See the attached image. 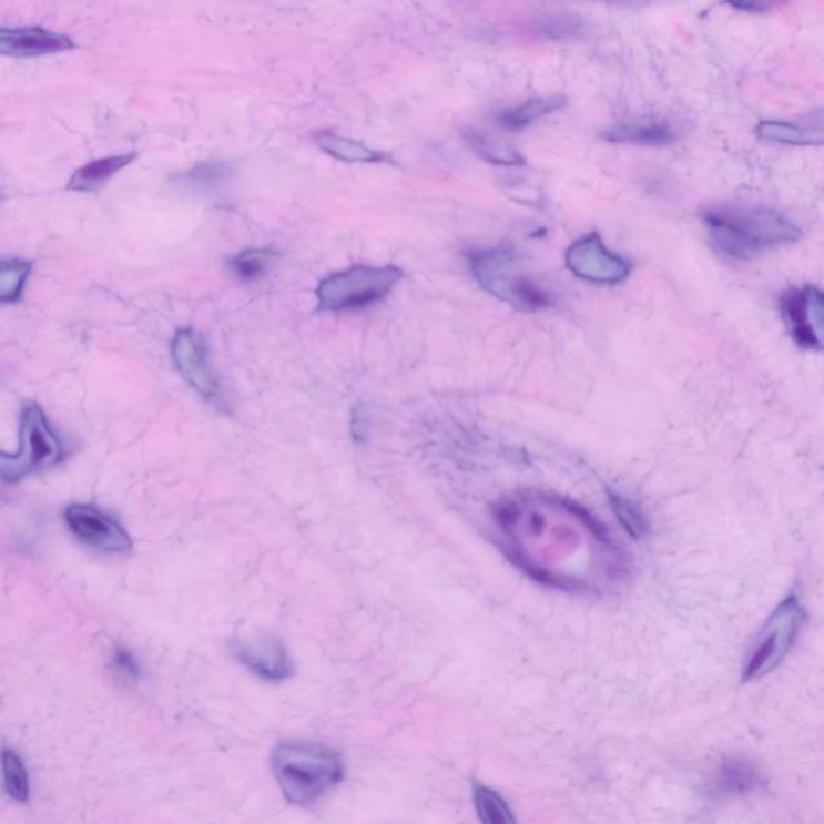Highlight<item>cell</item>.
<instances>
[{
    "instance_id": "5",
    "label": "cell",
    "mask_w": 824,
    "mask_h": 824,
    "mask_svg": "<svg viewBox=\"0 0 824 824\" xmlns=\"http://www.w3.org/2000/svg\"><path fill=\"white\" fill-rule=\"evenodd\" d=\"M405 277L401 267L356 264L330 274L316 288L319 313H347L376 305Z\"/></svg>"
},
{
    "instance_id": "3",
    "label": "cell",
    "mask_w": 824,
    "mask_h": 824,
    "mask_svg": "<svg viewBox=\"0 0 824 824\" xmlns=\"http://www.w3.org/2000/svg\"><path fill=\"white\" fill-rule=\"evenodd\" d=\"M273 772L284 797L305 805L344 780V760L335 749L316 742H284L273 754Z\"/></svg>"
},
{
    "instance_id": "7",
    "label": "cell",
    "mask_w": 824,
    "mask_h": 824,
    "mask_svg": "<svg viewBox=\"0 0 824 824\" xmlns=\"http://www.w3.org/2000/svg\"><path fill=\"white\" fill-rule=\"evenodd\" d=\"M804 623L805 610L798 599L794 596L784 599L752 644L742 667V680L754 681L773 672L790 654Z\"/></svg>"
},
{
    "instance_id": "18",
    "label": "cell",
    "mask_w": 824,
    "mask_h": 824,
    "mask_svg": "<svg viewBox=\"0 0 824 824\" xmlns=\"http://www.w3.org/2000/svg\"><path fill=\"white\" fill-rule=\"evenodd\" d=\"M762 784L757 770L744 760H726L716 770L713 786L720 794L740 795L757 790Z\"/></svg>"
},
{
    "instance_id": "13",
    "label": "cell",
    "mask_w": 824,
    "mask_h": 824,
    "mask_svg": "<svg viewBox=\"0 0 824 824\" xmlns=\"http://www.w3.org/2000/svg\"><path fill=\"white\" fill-rule=\"evenodd\" d=\"M77 48L70 35L45 28H0V55L42 57Z\"/></svg>"
},
{
    "instance_id": "17",
    "label": "cell",
    "mask_w": 824,
    "mask_h": 824,
    "mask_svg": "<svg viewBox=\"0 0 824 824\" xmlns=\"http://www.w3.org/2000/svg\"><path fill=\"white\" fill-rule=\"evenodd\" d=\"M567 106L566 95H549V98L531 99L512 109L502 110L496 115V121L508 131H523L537 123L541 118L559 112Z\"/></svg>"
},
{
    "instance_id": "2",
    "label": "cell",
    "mask_w": 824,
    "mask_h": 824,
    "mask_svg": "<svg viewBox=\"0 0 824 824\" xmlns=\"http://www.w3.org/2000/svg\"><path fill=\"white\" fill-rule=\"evenodd\" d=\"M710 244L726 258L745 262L802 237L801 227L777 210L766 206L742 208L723 206L708 210L702 216Z\"/></svg>"
},
{
    "instance_id": "19",
    "label": "cell",
    "mask_w": 824,
    "mask_h": 824,
    "mask_svg": "<svg viewBox=\"0 0 824 824\" xmlns=\"http://www.w3.org/2000/svg\"><path fill=\"white\" fill-rule=\"evenodd\" d=\"M757 135L762 141L798 145V147L823 144L822 130H807V128H798L786 121H762L757 126Z\"/></svg>"
},
{
    "instance_id": "22",
    "label": "cell",
    "mask_w": 824,
    "mask_h": 824,
    "mask_svg": "<svg viewBox=\"0 0 824 824\" xmlns=\"http://www.w3.org/2000/svg\"><path fill=\"white\" fill-rule=\"evenodd\" d=\"M474 804L481 824H517L508 802L490 787L477 784L474 787Z\"/></svg>"
},
{
    "instance_id": "14",
    "label": "cell",
    "mask_w": 824,
    "mask_h": 824,
    "mask_svg": "<svg viewBox=\"0 0 824 824\" xmlns=\"http://www.w3.org/2000/svg\"><path fill=\"white\" fill-rule=\"evenodd\" d=\"M601 138L609 144L640 145V147H667L677 141V132L669 123H619L606 128Z\"/></svg>"
},
{
    "instance_id": "8",
    "label": "cell",
    "mask_w": 824,
    "mask_h": 824,
    "mask_svg": "<svg viewBox=\"0 0 824 824\" xmlns=\"http://www.w3.org/2000/svg\"><path fill=\"white\" fill-rule=\"evenodd\" d=\"M171 356L182 379L187 382L206 401L212 403L216 408L226 409L220 380L210 364L208 347L199 332L191 327L177 330L171 342Z\"/></svg>"
},
{
    "instance_id": "16",
    "label": "cell",
    "mask_w": 824,
    "mask_h": 824,
    "mask_svg": "<svg viewBox=\"0 0 824 824\" xmlns=\"http://www.w3.org/2000/svg\"><path fill=\"white\" fill-rule=\"evenodd\" d=\"M138 159V153H126V155H112L105 159L94 160L88 165L81 166L74 171L67 184V191L73 192H92L112 180L115 174L130 166Z\"/></svg>"
},
{
    "instance_id": "11",
    "label": "cell",
    "mask_w": 824,
    "mask_h": 824,
    "mask_svg": "<svg viewBox=\"0 0 824 824\" xmlns=\"http://www.w3.org/2000/svg\"><path fill=\"white\" fill-rule=\"evenodd\" d=\"M781 313L798 347H823V292L816 285L791 288L780 299Z\"/></svg>"
},
{
    "instance_id": "24",
    "label": "cell",
    "mask_w": 824,
    "mask_h": 824,
    "mask_svg": "<svg viewBox=\"0 0 824 824\" xmlns=\"http://www.w3.org/2000/svg\"><path fill=\"white\" fill-rule=\"evenodd\" d=\"M0 759H2L3 783H6V790L10 797L13 801L21 802V804L30 801V775H28L23 760L16 751H10V749H3Z\"/></svg>"
},
{
    "instance_id": "12",
    "label": "cell",
    "mask_w": 824,
    "mask_h": 824,
    "mask_svg": "<svg viewBox=\"0 0 824 824\" xmlns=\"http://www.w3.org/2000/svg\"><path fill=\"white\" fill-rule=\"evenodd\" d=\"M235 659L266 681H284L294 673V663L287 649L274 637H238L231 644Z\"/></svg>"
},
{
    "instance_id": "28",
    "label": "cell",
    "mask_w": 824,
    "mask_h": 824,
    "mask_svg": "<svg viewBox=\"0 0 824 824\" xmlns=\"http://www.w3.org/2000/svg\"><path fill=\"white\" fill-rule=\"evenodd\" d=\"M616 512L631 533L638 535L643 531L644 523L640 513L637 512V509L631 508L627 501H623V499L616 498Z\"/></svg>"
},
{
    "instance_id": "23",
    "label": "cell",
    "mask_w": 824,
    "mask_h": 824,
    "mask_svg": "<svg viewBox=\"0 0 824 824\" xmlns=\"http://www.w3.org/2000/svg\"><path fill=\"white\" fill-rule=\"evenodd\" d=\"M232 174L230 163L208 162L191 167L181 174L180 182L185 187L197 192H215Z\"/></svg>"
},
{
    "instance_id": "15",
    "label": "cell",
    "mask_w": 824,
    "mask_h": 824,
    "mask_svg": "<svg viewBox=\"0 0 824 824\" xmlns=\"http://www.w3.org/2000/svg\"><path fill=\"white\" fill-rule=\"evenodd\" d=\"M317 147L332 159L345 163H363V165H395V160L388 153L367 147L363 142L332 131H321L314 134Z\"/></svg>"
},
{
    "instance_id": "27",
    "label": "cell",
    "mask_w": 824,
    "mask_h": 824,
    "mask_svg": "<svg viewBox=\"0 0 824 824\" xmlns=\"http://www.w3.org/2000/svg\"><path fill=\"white\" fill-rule=\"evenodd\" d=\"M538 30L543 31L549 38H569V35L578 34L581 24L580 21H572L569 18H549L538 24Z\"/></svg>"
},
{
    "instance_id": "25",
    "label": "cell",
    "mask_w": 824,
    "mask_h": 824,
    "mask_svg": "<svg viewBox=\"0 0 824 824\" xmlns=\"http://www.w3.org/2000/svg\"><path fill=\"white\" fill-rule=\"evenodd\" d=\"M31 269L33 266L24 260L0 262V303H16L21 298Z\"/></svg>"
},
{
    "instance_id": "20",
    "label": "cell",
    "mask_w": 824,
    "mask_h": 824,
    "mask_svg": "<svg viewBox=\"0 0 824 824\" xmlns=\"http://www.w3.org/2000/svg\"><path fill=\"white\" fill-rule=\"evenodd\" d=\"M464 138L469 142L470 147L476 150L478 155L487 160L488 163H494V165L498 166H523L527 163L519 150L511 147V145L502 144V142L495 141V139L488 138L484 132L467 130Z\"/></svg>"
},
{
    "instance_id": "29",
    "label": "cell",
    "mask_w": 824,
    "mask_h": 824,
    "mask_svg": "<svg viewBox=\"0 0 824 824\" xmlns=\"http://www.w3.org/2000/svg\"><path fill=\"white\" fill-rule=\"evenodd\" d=\"M115 665L124 677L131 678V680H138V678L141 677V669H139L138 660L134 659V655H132L128 649H116Z\"/></svg>"
},
{
    "instance_id": "26",
    "label": "cell",
    "mask_w": 824,
    "mask_h": 824,
    "mask_svg": "<svg viewBox=\"0 0 824 824\" xmlns=\"http://www.w3.org/2000/svg\"><path fill=\"white\" fill-rule=\"evenodd\" d=\"M370 430V413L366 405H358L353 408L352 420H349V431L355 444H366Z\"/></svg>"
},
{
    "instance_id": "9",
    "label": "cell",
    "mask_w": 824,
    "mask_h": 824,
    "mask_svg": "<svg viewBox=\"0 0 824 824\" xmlns=\"http://www.w3.org/2000/svg\"><path fill=\"white\" fill-rule=\"evenodd\" d=\"M566 266L578 279L598 285L620 284L631 274L630 262L609 250L598 232L583 235L567 248Z\"/></svg>"
},
{
    "instance_id": "1",
    "label": "cell",
    "mask_w": 824,
    "mask_h": 824,
    "mask_svg": "<svg viewBox=\"0 0 824 824\" xmlns=\"http://www.w3.org/2000/svg\"><path fill=\"white\" fill-rule=\"evenodd\" d=\"M495 517L512 561L541 583L602 593L625 573V561L606 528L569 499L517 495L501 502Z\"/></svg>"
},
{
    "instance_id": "21",
    "label": "cell",
    "mask_w": 824,
    "mask_h": 824,
    "mask_svg": "<svg viewBox=\"0 0 824 824\" xmlns=\"http://www.w3.org/2000/svg\"><path fill=\"white\" fill-rule=\"evenodd\" d=\"M277 252L273 247L248 248L237 255L231 256V273L242 282L258 281L269 269L271 264L276 262Z\"/></svg>"
},
{
    "instance_id": "6",
    "label": "cell",
    "mask_w": 824,
    "mask_h": 824,
    "mask_svg": "<svg viewBox=\"0 0 824 824\" xmlns=\"http://www.w3.org/2000/svg\"><path fill=\"white\" fill-rule=\"evenodd\" d=\"M65 458L62 441L50 426L48 416L35 403L21 414L20 448L16 455L0 451V478L17 484L33 474L55 467Z\"/></svg>"
},
{
    "instance_id": "30",
    "label": "cell",
    "mask_w": 824,
    "mask_h": 824,
    "mask_svg": "<svg viewBox=\"0 0 824 824\" xmlns=\"http://www.w3.org/2000/svg\"><path fill=\"white\" fill-rule=\"evenodd\" d=\"M734 9L747 10V12H763L769 6L762 3H733Z\"/></svg>"
},
{
    "instance_id": "4",
    "label": "cell",
    "mask_w": 824,
    "mask_h": 824,
    "mask_svg": "<svg viewBox=\"0 0 824 824\" xmlns=\"http://www.w3.org/2000/svg\"><path fill=\"white\" fill-rule=\"evenodd\" d=\"M467 262L487 294L519 312H541L555 303L545 287L523 273L522 256L508 245L470 250Z\"/></svg>"
},
{
    "instance_id": "10",
    "label": "cell",
    "mask_w": 824,
    "mask_h": 824,
    "mask_svg": "<svg viewBox=\"0 0 824 824\" xmlns=\"http://www.w3.org/2000/svg\"><path fill=\"white\" fill-rule=\"evenodd\" d=\"M65 522L71 533L89 548L106 555H126L132 549L130 533L124 527L95 506H68Z\"/></svg>"
}]
</instances>
